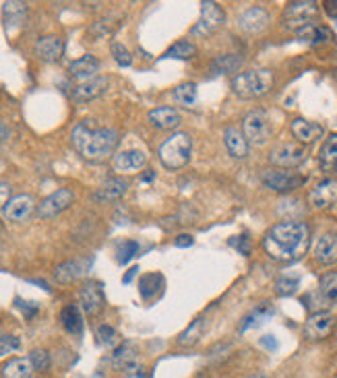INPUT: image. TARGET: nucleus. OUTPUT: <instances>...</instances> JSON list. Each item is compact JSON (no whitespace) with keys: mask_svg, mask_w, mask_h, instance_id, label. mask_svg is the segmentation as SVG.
Here are the masks:
<instances>
[{"mask_svg":"<svg viewBox=\"0 0 337 378\" xmlns=\"http://www.w3.org/2000/svg\"><path fill=\"white\" fill-rule=\"evenodd\" d=\"M72 145L74 149L89 162H104L108 160L118 143L121 135L116 128H108V126H96L92 120H83L72 128Z\"/></svg>","mask_w":337,"mask_h":378,"instance_id":"nucleus-2","label":"nucleus"},{"mask_svg":"<svg viewBox=\"0 0 337 378\" xmlns=\"http://www.w3.org/2000/svg\"><path fill=\"white\" fill-rule=\"evenodd\" d=\"M296 35H298V40H302V42H309V44H321V42H325V40L329 38V31H327L325 27H321V25L309 23V25H304L302 29H298V31H296Z\"/></svg>","mask_w":337,"mask_h":378,"instance_id":"nucleus-31","label":"nucleus"},{"mask_svg":"<svg viewBox=\"0 0 337 378\" xmlns=\"http://www.w3.org/2000/svg\"><path fill=\"white\" fill-rule=\"evenodd\" d=\"M79 300H81V308L87 312V314H97L101 308H104V291H101V285L99 284H87L81 294H79Z\"/></svg>","mask_w":337,"mask_h":378,"instance_id":"nucleus-22","label":"nucleus"},{"mask_svg":"<svg viewBox=\"0 0 337 378\" xmlns=\"http://www.w3.org/2000/svg\"><path fill=\"white\" fill-rule=\"evenodd\" d=\"M336 329V316L331 312H313L304 325V335L311 341H321Z\"/></svg>","mask_w":337,"mask_h":378,"instance_id":"nucleus-11","label":"nucleus"},{"mask_svg":"<svg viewBox=\"0 0 337 378\" xmlns=\"http://www.w3.org/2000/svg\"><path fill=\"white\" fill-rule=\"evenodd\" d=\"M11 137V128H9V124L6 122H0V143L6 141Z\"/></svg>","mask_w":337,"mask_h":378,"instance_id":"nucleus-47","label":"nucleus"},{"mask_svg":"<svg viewBox=\"0 0 337 378\" xmlns=\"http://www.w3.org/2000/svg\"><path fill=\"white\" fill-rule=\"evenodd\" d=\"M314 259L321 265H333L337 262V234L336 232H327L319 238L316 246H314Z\"/></svg>","mask_w":337,"mask_h":378,"instance_id":"nucleus-20","label":"nucleus"},{"mask_svg":"<svg viewBox=\"0 0 337 378\" xmlns=\"http://www.w3.org/2000/svg\"><path fill=\"white\" fill-rule=\"evenodd\" d=\"M31 372H33V366L29 357H13L0 370L2 378H31Z\"/></svg>","mask_w":337,"mask_h":378,"instance_id":"nucleus-26","label":"nucleus"},{"mask_svg":"<svg viewBox=\"0 0 337 378\" xmlns=\"http://www.w3.org/2000/svg\"><path fill=\"white\" fill-rule=\"evenodd\" d=\"M273 85V74L267 69H259V71H246L236 74L232 89L234 94L242 97V99H255L265 95Z\"/></svg>","mask_w":337,"mask_h":378,"instance_id":"nucleus-4","label":"nucleus"},{"mask_svg":"<svg viewBox=\"0 0 337 378\" xmlns=\"http://www.w3.org/2000/svg\"><path fill=\"white\" fill-rule=\"evenodd\" d=\"M62 52H65V42L58 35H44L35 42V56L44 62L60 60Z\"/></svg>","mask_w":337,"mask_h":378,"instance_id":"nucleus-16","label":"nucleus"},{"mask_svg":"<svg viewBox=\"0 0 337 378\" xmlns=\"http://www.w3.org/2000/svg\"><path fill=\"white\" fill-rule=\"evenodd\" d=\"M250 378H269V377H265V374H257V377H250Z\"/></svg>","mask_w":337,"mask_h":378,"instance_id":"nucleus-52","label":"nucleus"},{"mask_svg":"<svg viewBox=\"0 0 337 378\" xmlns=\"http://www.w3.org/2000/svg\"><path fill=\"white\" fill-rule=\"evenodd\" d=\"M149 122L153 128L160 130H172L180 124V114L174 108H155L149 112Z\"/></svg>","mask_w":337,"mask_h":378,"instance_id":"nucleus-24","label":"nucleus"},{"mask_svg":"<svg viewBox=\"0 0 337 378\" xmlns=\"http://www.w3.org/2000/svg\"><path fill=\"white\" fill-rule=\"evenodd\" d=\"M319 13V4L313 0H300V2H289L284 11V25L288 29H302L304 25L313 23L314 15Z\"/></svg>","mask_w":337,"mask_h":378,"instance_id":"nucleus-8","label":"nucleus"},{"mask_svg":"<svg viewBox=\"0 0 337 378\" xmlns=\"http://www.w3.org/2000/svg\"><path fill=\"white\" fill-rule=\"evenodd\" d=\"M194 52H197V48H194L191 42L180 40V42H176L174 46L170 48L164 56H166V58H178V60H189V58H193Z\"/></svg>","mask_w":337,"mask_h":378,"instance_id":"nucleus-34","label":"nucleus"},{"mask_svg":"<svg viewBox=\"0 0 337 378\" xmlns=\"http://www.w3.org/2000/svg\"><path fill=\"white\" fill-rule=\"evenodd\" d=\"M292 135H294L296 143L309 145V143H314L323 137V126L316 122H311V120L296 118L292 122Z\"/></svg>","mask_w":337,"mask_h":378,"instance_id":"nucleus-18","label":"nucleus"},{"mask_svg":"<svg viewBox=\"0 0 337 378\" xmlns=\"http://www.w3.org/2000/svg\"><path fill=\"white\" fill-rule=\"evenodd\" d=\"M309 226L296 219L275 223L263 238V248L273 260L292 262L304 257L309 250Z\"/></svg>","mask_w":337,"mask_h":378,"instance_id":"nucleus-1","label":"nucleus"},{"mask_svg":"<svg viewBox=\"0 0 337 378\" xmlns=\"http://www.w3.org/2000/svg\"><path fill=\"white\" fill-rule=\"evenodd\" d=\"M19 348H21V341H19L15 335L0 333V355L11 354V352H17Z\"/></svg>","mask_w":337,"mask_h":378,"instance_id":"nucleus-40","label":"nucleus"},{"mask_svg":"<svg viewBox=\"0 0 337 378\" xmlns=\"http://www.w3.org/2000/svg\"><path fill=\"white\" fill-rule=\"evenodd\" d=\"M9 201H11V187L6 182H0V213L4 211Z\"/></svg>","mask_w":337,"mask_h":378,"instance_id":"nucleus-45","label":"nucleus"},{"mask_svg":"<svg viewBox=\"0 0 337 378\" xmlns=\"http://www.w3.org/2000/svg\"><path fill=\"white\" fill-rule=\"evenodd\" d=\"M153 178H155V174H153L151 169H147V174H145V176H143L145 182H149V180H153Z\"/></svg>","mask_w":337,"mask_h":378,"instance_id":"nucleus-51","label":"nucleus"},{"mask_svg":"<svg viewBox=\"0 0 337 378\" xmlns=\"http://www.w3.org/2000/svg\"><path fill=\"white\" fill-rule=\"evenodd\" d=\"M33 207H35V203H33V199H31L29 194H17V196H13V199L6 203L2 215H4L6 221L21 223V221H25V219L33 213Z\"/></svg>","mask_w":337,"mask_h":378,"instance_id":"nucleus-14","label":"nucleus"},{"mask_svg":"<svg viewBox=\"0 0 337 378\" xmlns=\"http://www.w3.org/2000/svg\"><path fill=\"white\" fill-rule=\"evenodd\" d=\"M137 355H139L137 345L131 343V341H126V343H122V345H118V348L114 350L110 364H112L116 370H124V368H128L131 364L137 362Z\"/></svg>","mask_w":337,"mask_h":378,"instance_id":"nucleus-25","label":"nucleus"},{"mask_svg":"<svg viewBox=\"0 0 337 378\" xmlns=\"http://www.w3.org/2000/svg\"><path fill=\"white\" fill-rule=\"evenodd\" d=\"M122 372H124V378H149V370H147V366H145V364H139V362L131 364V366H128V368H124Z\"/></svg>","mask_w":337,"mask_h":378,"instance_id":"nucleus-44","label":"nucleus"},{"mask_svg":"<svg viewBox=\"0 0 337 378\" xmlns=\"http://www.w3.org/2000/svg\"><path fill=\"white\" fill-rule=\"evenodd\" d=\"M309 203L314 209H327L337 203V180L336 178H325L321 180L311 192H309Z\"/></svg>","mask_w":337,"mask_h":378,"instance_id":"nucleus-13","label":"nucleus"},{"mask_svg":"<svg viewBox=\"0 0 337 378\" xmlns=\"http://www.w3.org/2000/svg\"><path fill=\"white\" fill-rule=\"evenodd\" d=\"M242 135L246 137L248 145H265L271 139V122L263 110H253L242 120Z\"/></svg>","mask_w":337,"mask_h":378,"instance_id":"nucleus-5","label":"nucleus"},{"mask_svg":"<svg viewBox=\"0 0 337 378\" xmlns=\"http://www.w3.org/2000/svg\"><path fill=\"white\" fill-rule=\"evenodd\" d=\"M108 87V79L106 77H94L89 81H83L79 83L74 89H72V99L74 101H89V99H96L99 95L106 91Z\"/></svg>","mask_w":337,"mask_h":378,"instance_id":"nucleus-19","label":"nucleus"},{"mask_svg":"<svg viewBox=\"0 0 337 378\" xmlns=\"http://www.w3.org/2000/svg\"><path fill=\"white\" fill-rule=\"evenodd\" d=\"M223 21H226V13L221 11V6L217 2H203L199 21L193 27V35L197 38L209 35V33L217 31L223 25Z\"/></svg>","mask_w":337,"mask_h":378,"instance_id":"nucleus-9","label":"nucleus"},{"mask_svg":"<svg viewBox=\"0 0 337 378\" xmlns=\"http://www.w3.org/2000/svg\"><path fill=\"white\" fill-rule=\"evenodd\" d=\"M137 271H139V267H133V269H128V273L122 277V282H124V284H131V282H133V277L137 275Z\"/></svg>","mask_w":337,"mask_h":378,"instance_id":"nucleus-48","label":"nucleus"},{"mask_svg":"<svg viewBox=\"0 0 337 378\" xmlns=\"http://www.w3.org/2000/svg\"><path fill=\"white\" fill-rule=\"evenodd\" d=\"M302 182H304V178L298 176L296 172H289V169L273 167V169L263 172V184L275 192H292L298 187H302Z\"/></svg>","mask_w":337,"mask_h":378,"instance_id":"nucleus-10","label":"nucleus"},{"mask_svg":"<svg viewBox=\"0 0 337 378\" xmlns=\"http://www.w3.org/2000/svg\"><path fill=\"white\" fill-rule=\"evenodd\" d=\"M60 323L65 327V331L71 335H81L83 333V318L77 304H67L60 312Z\"/></svg>","mask_w":337,"mask_h":378,"instance_id":"nucleus-27","label":"nucleus"},{"mask_svg":"<svg viewBox=\"0 0 337 378\" xmlns=\"http://www.w3.org/2000/svg\"><path fill=\"white\" fill-rule=\"evenodd\" d=\"M223 143H226L228 153H230L234 160H244V157H248V141H246V137L242 135L241 128H236V126H228L226 133H223Z\"/></svg>","mask_w":337,"mask_h":378,"instance_id":"nucleus-21","label":"nucleus"},{"mask_svg":"<svg viewBox=\"0 0 337 378\" xmlns=\"http://www.w3.org/2000/svg\"><path fill=\"white\" fill-rule=\"evenodd\" d=\"M160 162L168 169H180L191 162L193 155V139L187 133H176L160 145Z\"/></svg>","mask_w":337,"mask_h":378,"instance_id":"nucleus-3","label":"nucleus"},{"mask_svg":"<svg viewBox=\"0 0 337 378\" xmlns=\"http://www.w3.org/2000/svg\"><path fill=\"white\" fill-rule=\"evenodd\" d=\"M242 58L236 54H228V56H219L216 62H214V71L217 74H223V72H234L241 67Z\"/></svg>","mask_w":337,"mask_h":378,"instance_id":"nucleus-35","label":"nucleus"},{"mask_svg":"<svg viewBox=\"0 0 337 378\" xmlns=\"http://www.w3.org/2000/svg\"><path fill=\"white\" fill-rule=\"evenodd\" d=\"M327 13L331 17H337V2H327Z\"/></svg>","mask_w":337,"mask_h":378,"instance_id":"nucleus-50","label":"nucleus"},{"mask_svg":"<svg viewBox=\"0 0 337 378\" xmlns=\"http://www.w3.org/2000/svg\"><path fill=\"white\" fill-rule=\"evenodd\" d=\"M128 190V182L124 178H110L101 189L96 192L97 201H116Z\"/></svg>","mask_w":337,"mask_h":378,"instance_id":"nucleus-30","label":"nucleus"},{"mask_svg":"<svg viewBox=\"0 0 337 378\" xmlns=\"http://www.w3.org/2000/svg\"><path fill=\"white\" fill-rule=\"evenodd\" d=\"M309 155V149L300 143H282L277 147L271 149L269 153V162L271 166L280 167V169H292L298 167Z\"/></svg>","mask_w":337,"mask_h":378,"instance_id":"nucleus-6","label":"nucleus"},{"mask_svg":"<svg viewBox=\"0 0 337 378\" xmlns=\"http://www.w3.org/2000/svg\"><path fill=\"white\" fill-rule=\"evenodd\" d=\"M139 250H141V246H139V242H135V240H126V242H122L121 246H118V262L121 265H126L131 259H135L137 255H139Z\"/></svg>","mask_w":337,"mask_h":378,"instance_id":"nucleus-37","label":"nucleus"},{"mask_svg":"<svg viewBox=\"0 0 337 378\" xmlns=\"http://www.w3.org/2000/svg\"><path fill=\"white\" fill-rule=\"evenodd\" d=\"M269 25V13L263 6H250L238 17V27L244 33H259Z\"/></svg>","mask_w":337,"mask_h":378,"instance_id":"nucleus-15","label":"nucleus"},{"mask_svg":"<svg viewBox=\"0 0 337 378\" xmlns=\"http://www.w3.org/2000/svg\"><path fill=\"white\" fill-rule=\"evenodd\" d=\"M201 329H203V321L199 318V321H194L193 325H189L187 331L180 333V337H178V345H182V348L194 345V343L199 341V337H201Z\"/></svg>","mask_w":337,"mask_h":378,"instance_id":"nucleus-36","label":"nucleus"},{"mask_svg":"<svg viewBox=\"0 0 337 378\" xmlns=\"http://www.w3.org/2000/svg\"><path fill=\"white\" fill-rule=\"evenodd\" d=\"M112 56H114V60H116L121 67H131V62H133L131 52L122 46V44H118V42H112Z\"/></svg>","mask_w":337,"mask_h":378,"instance_id":"nucleus-41","label":"nucleus"},{"mask_svg":"<svg viewBox=\"0 0 337 378\" xmlns=\"http://www.w3.org/2000/svg\"><path fill=\"white\" fill-rule=\"evenodd\" d=\"M306 308H311L314 312H327V308L337 304V273H327L321 277L319 289L306 296Z\"/></svg>","mask_w":337,"mask_h":378,"instance_id":"nucleus-7","label":"nucleus"},{"mask_svg":"<svg viewBox=\"0 0 337 378\" xmlns=\"http://www.w3.org/2000/svg\"><path fill=\"white\" fill-rule=\"evenodd\" d=\"M271 314V310L269 308H261V310H255L253 314H248L246 318H244V323L241 325V331H246V329H250V327H255V325H259L265 316Z\"/></svg>","mask_w":337,"mask_h":378,"instance_id":"nucleus-43","label":"nucleus"},{"mask_svg":"<svg viewBox=\"0 0 337 378\" xmlns=\"http://www.w3.org/2000/svg\"><path fill=\"white\" fill-rule=\"evenodd\" d=\"M85 269H87V262H83V260H69V262L60 265L54 275H56V279L60 284H71L74 279H79L81 275H85Z\"/></svg>","mask_w":337,"mask_h":378,"instance_id":"nucleus-29","label":"nucleus"},{"mask_svg":"<svg viewBox=\"0 0 337 378\" xmlns=\"http://www.w3.org/2000/svg\"><path fill=\"white\" fill-rule=\"evenodd\" d=\"M319 164L325 172H337V133L323 143L319 151Z\"/></svg>","mask_w":337,"mask_h":378,"instance_id":"nucleus-28","label":"nucleus"},{"mask_svg":"<svg viewBox=\"0 0 337 378\" xmlns=\"http://www.w3.org/2000/svg\"><path fill=\"white\" fill-rule=\"evenodd\" d=\"M29 362L33 366V370H48L50 368V354L46 350H33L29 354Z\"/></svg>","mask_w":337,"mask_h":378,"instance_id":"nucleus-39","label":"nucleus"},{"mask_svg":"<svg viewBox=\"0 0 337 378\" xmlns=\"http://www.w3.org/2000/svg\"><path fill=\"white\" fill-rule=\"evenodd\" d=\"M174 99L182 108H193L197 101V85L194 83H182L174 89Z\"/></svg>","mask_w":337,"mask_h":378,"instance_id":"nucleus-33","label":"nucleus"},{"mask_svg":"<svg viewBox=\"0 0 337 378\" xmlns=\"http://www.w3.org/2000/svg\"><path fill=\"white\" fill-rule=\"evenodd\" d=\"M96 337H97V343H99V345L110 348V345H114V343H116L118 333H116L114 327H110V325H101V327H97Z\"/></svg>","mask_w":337,"mask_h":378,"instance_id":"nucleus-38","label":"nucleus"},{"mask_svg":"<svg viewBox=\"0 0 337 378\" xmlns=\"http://www.w3.org/2000/svg\"><path fill=\"white\" fill-rule=\"evenodd\" d=\"M261 345H267V348L275 350V341H273V337H271V335H267L265 339H261Z\"/></svg>","mask_w":337,"mask_h":378,"instance_id":"nucleus-49","label":"nucleus"},{"mask_svg":"<svg viewBox=\"0 0 337 378\" xmlns=\"http://www.w3.org/2000/svg\"><path fill=\"white\" fill-rule=\"evenodd\" d=\"M298 289V279H292V277H280L275 282V291L280 296H292L294 291Z\"/></svg>","mask_w":337,"mask_h":378,"instance_id":"nucleus-42","label":"nucleus"},{"mask_svg":"<svg viewBox=\"0 0 337 378\" xmlns=\"http://www.w3.org/2000/svg\"><path fill=\"white\" fill-rule=\"evenodd\" d=\"M72 201H74L72 190H69V189L56 190V192H52L50 196H46V199L40 203V207H38V215H40L42 219H50V217H54V215L62 213L65 209H69V207L72 205Z\"/></svg>","mask_w":337,"mask_h":378,"instance_id":"nucleus-12","label":"nucleus"},{"mask_svg":"<svg viewBox=\"0 0 337 378\" xmlns=\"http://www.w3.org/2000/svg\"><path fill=\"white\" fill-rule=\"evenodd\" d=\"M97 71H99V60H97L96 56H92V54L81 56L79 60L71 62V67H69L71 77L79 79V83L89 81V79L97 77Z\"/></svg>","mask_w":337,"mask_h":378,"instance_id":"nucleus-23","label":"nucleus"},{"mask_svg":"<svg viewBox=\"0 0 337 378\" xmlns=\"http://www.w3.org/2000/svg\"><path fill=\"white\" fill-rule=\"evenodd\" d=\"M25 17V4L23 2H6L4 4V25L9 31H13V27L21 25Z\"/></svg>","mask_w":337,"mask_h":378,"instance_id":"nucleus-32","label":"nucleus"},{"mask_svg":"<svg viewBox=\"0 0 337 378\" xmlns=\"http://www.w3.org/2000/svg\"><path fill=\"white\" fill-rule=\"evenodd\" d=\"M193 244V236H189V234H182V236L176 238V246L178 248H187V246H191Z\"/></svg>","mask_w":337,"mask_h":378,"instance_id":"nucleus-46","label":"nucleus"},{"mask_svg":"<svg viewBox=\"0 0 337 378\" xmlns=\"http://www.w3.org/2000/svg\"><path fill=\"white\" fill-rule=\"evenodd\" d=\"M147 166V155L139 149H128V151H122L114 157V169L121 172V174H133V172H139Z\"/></svg>","mask_w":337,"mask_h":378,"instance_id":"nucleus-17","label":"nucleus"}]
</instances>
